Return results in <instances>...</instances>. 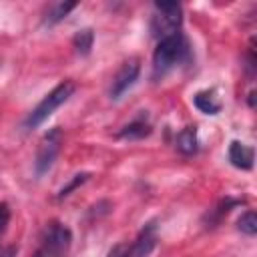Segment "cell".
I'll list each match as a JSON object with an SVG mask.
<instances>
[{
	"mask_svg": "<svg viewBox=\"0 0 257 257\" xmlns=\"http://www.w3.org/2000/svg\"><path fill=\"white\" fill-rule=\"evenodd\" d=\"M60 145H62L60 126H52L40 139V145H38V151H36V157H34V175L38 179L44 177L52 169V165H54V161L60 153Z\"/></svg>",
	"mask_w": 257,
	"mask_h": 257,
	"instance_id": "obj_5",
	"label": "cell"
},
{
	"mask_svg": "<svg viewBox=\"0 0 257 257\" xmlns=\"http://www.w3.org/2000/svg\"><path fill=\"white\" fill-rule=\"evenodd\" d=\"M88 179H90V173H88V171L72 175V177H70V181H68L66 185H62V187L58 189V193H56V199H58V201L66 199L68 195H72V191H76L78 187H82V185H84V183H86Z\"/></svg>",
	"mask_w": 257,
	"mask_h": 257,
	"instance_id": "obj_15",
	"label": "cell"
},
{
	"mask_svg": "<svg viewBox=\"0 0 257 257\" xmlns=\"http://www.w3.org/2000/svg\"><path fill=\"white\" fill-rule=\"evenodd\" d=\"M213 90H199L193 96V104L203 112V114H219L221 110V102L213 96Z\"/></svg>",
	"mask_w": 257,
	"mask_h": 257,
	"instance_id": "obj_11",
	"label": "cell"
},
{
	"mask_svg": "<svg viewBox=\"0 0 257 257\" xmlns=\"http://www.w3.org/2000/svg\"><path fill=\"white\" fill-rule=\"evenodd\" d=\"M249 106H255V90L249 92Z\"/></svg>",
	"mask_w": 257,
	"mask_h": 257,
	"instance_id": "obj_19",
	"label": "cell"
},
{
	"mask_svg": "<svg viewBox=\"0 0 257 257\" xmlns=\"http://www.w3.org/2000/svg\"><path fill=\"white\" fill-rule=\"evenodd\" d=\"M8 223H10V207H8V203H0V237L6 233V229H8Z\"/></svg>",
	"mask_w": 257,
	"mask_h": 257,
	"instance_id": "obj_17",
	"label": "cell"
},
{
	"mask_svg": "<svg viewBox=\"0 0 257 257\" xmlns=\"http://www.w3.org/2000/svg\"><path fill=\"white\" fill-rule=\"evenodd\" d=\"M175 149L185 155V157H191L199 151V139H197V126H185L177 133L175 137Z\"/></svg>",
	"mask_w": 257,
	"mask_h": 257,
	"instance_id": "obj_10",
	"label": "cell"
},
{
	"mask_svg": "<svg viewBox=\"0 0 257 257\" xmlns=\"http://www.w3.org/2000/svg\"><path fill=\"white\" fill-rule=\"evenodd\" d=\"M92 44H94V30L92 28H82L72 38L74 52L80 54V56H88L90 50H92Z\"/></svg>",
	"mask_w": 257,
	"mask_h": 257,
	"instance_id": "obj_13",
	"label": "cell"
},
{
	"mask_svg": "<svg viewBox=\"0 0 257 257\" xmlns=\"http://www.w3.org/2000/svg\"><path fill=\"white\" fill-rule=\"evenodd\" d=\"M70 245H72V231L60 221H50L46 223L40 235V243L32 253V257H66Z\"/></svg>",
	"mask_w": 257,
	"mask_h": 257,
	"instance_id": "obj_3",
	"label": "cell"
},
{
	"mask_svg": "<svg viewBox=\"0 0 257 257\" xmlns=\"http://www.w3.org/2000/svg\"><path fill=\"white\" fill-rule=\"evenodd\" d=\"M155 247H157V225L151 221L141 229V233L131 245L118 243L108 251L106 257H149Z\"/></svg>",
	"mask_w": 257,
	"mask_h": 257,
	"instance_id": "obj_6",
	"label": "cell"
},
{
	"mask_svg": "<svg viewBox=\"0 0 257 257\" xmlns=\"http://www.w3.org/2000/svg\"><path fill=\"white\" fill-rule=\"evenodd\" d=\"M16 253H18V247H14V245L0 247V257H16Z\"/></svg>",
	"mask_w": 257,
	"mask_h": 257,
	"instance_id": "obj_18",
	"label": "cell"
},
{
	"mask_svg": "<svg viewBox=\"0 0 257 257\" xmlns=\"http://www.w3.org/2000/svg\"><path fill=\"white\" fill-rule=\"evenodd\" d=\"M243 201L241 199H231V197H227V199H221L213 209H209V213L205 215V219L209 221V225L213 227V225H217L227 213H231V209H235L237 205H241ZM207 225V227H209Z\"/></svg>",
	"mask_w": 257,
	"mask_h": 257,
	"instance_id": "obj_12",
	"label": "cell"
},
{
	"mask_svg": "<svg viewBox=\"0 0 257 257\" xmlns=\"http://www.w3.org/2000/svg\"><path fill=\"white\" fill-rule=\"evenodd\" d=\"M141 74V62L137 58H128L126 62H122V66L118 68V72L112 78V84L108 88V98L110 100H118L139 78Z\"/></svg>",
	"mask_w": 257,
	"mask_h": 257,
	"instance_id": "obj_7",
	"label": "cell"
},
{
	"mask_svg": "<svg viewBox=\"0 0 257 257\" xmlns=\"http://www.w3.org/2000/svg\"><path fill=\"white\" fill-rule=\"evenodd\" d=\"M151 133H153V126H151L149 118H147L145 114H141V116L133 118L128 124H124V126L116 133V137H118V139H124V141H141V139L149 137Z\"/></svg>",
	"mask_w": 257,
	"mask_h": 257,
	"instance_id": "obj_9",
	"label": "cell"
},
{
	"mask_svg": "<svg viewBox=\"0 0 257 257\" xmlns=\"http://www.w3.org/2000/svg\"><path fill=\"white\" fill-rule=\"evenodd\" d=\"M74 8H76V2H56V4H52V6L48 8V14H46V18H44V24H48V26L58 24V22L64 20Z\"/></svg>",
	"mask_w": 257,
	"mask_h": 257,
	"instance_id": "obj_14",
	"label": "cell"
},
{
	"mask_svg": "<svg viewBox=\"0 0 257 257\" xmlns=\"http://www.w3.org/2000/svg\"><path fill=\"white\" fill-rule=\"evenodd\" d=\"M74 90H76V86H74V82L72 80H64V82H60V84H56L48 94H44L42 96V100L26 114V118H24V128L26 131H32V128H38L48 116H52V112L60 106V104H64L72 94H74Z\"/></svg>",
	"mask_w": 257,
	"mask_h": 257,
	"instance_id": "obj_2",
	"label": "cell"
},
{
	"mask_svg": "<svg viewBox=\"0 0 257 257\" xmlns=\"http://www.w3.org/2000/svg\"><path fill=\"white\" fill-rule=\"evenodd\" d=\"M183 24V6L179 2H155L153 16H151V34L153 38L161 40L177 30Z\"/></svg>",
	"mask_w": 257,
	"mask_h": 257,
	"instance_id": "obj_4",
	"label": "cell"
},
{
	"mask_svg": "<svg viewBox=\"0 0 257 257\" xmlns=\"http://www.w3.org/2000/svg\"><path fill=\"white\" fill-rule=\"evenodd\" d=\"M237 229H239L241 233L249 235V237H253V235L257 233V215H255L253 209L245 211V213L237 219Z\"/></svg>",
	"mask_w": 257,
	"mask_h": 257,
	"instance_id": "obj_16",
	"label": "cell"
},
{
	"mask_svg": "<svg viewBox=\"0 0 257 257\" xmlns=\"http://www.w3.org/2000/svg\"><path fill=\"white\" fill-rule=\"evenodd\" d=\"M189 58H191V46L181 30L161 38L153 52V80L167 76L173 68L187 62Z\"/></svg>",
	"mask_w": 257,
	"mask_h": 257,
	"instance_id": "obj_1",
	"label": "cell"
},
{
	"mask_svg": "<svg viewBox=\"0 0 257 257\" xmlns=\"http://www.w3.org/2000/svg\"><path fill=\"white\" fill-rule=\"evenodd\" d=\"M229 163L235 167V169H241V171H249L253 169V161H255V151L239 141H233L229 145Z\"/></svg>",
	"mask_w": 257,
	"mask_h": 257,
	"instance_id": "obj_8",
	"label": "cell"
}]
</instances>
